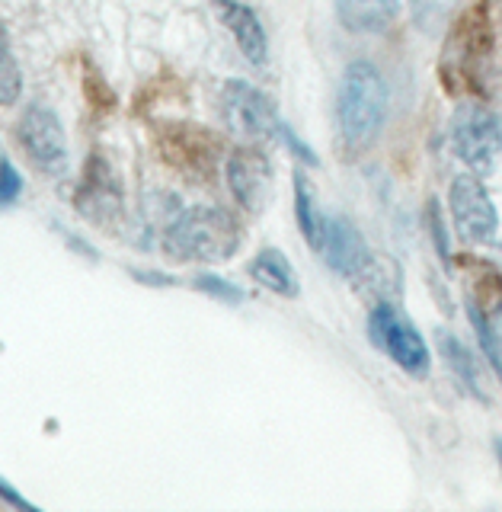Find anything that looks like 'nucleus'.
<instances>
[{"label":"nucleus","mask_w":502,"mask_h":512,"mask_svg":"<svg viewBox=\"0 0 502 512\" xmlns=\"http://www.w3.org/2000/svg\"><path fill=\"white\" fill-rule=\"evenodd\" d=\"M244 244L240 224L218 205H196L176 212L164 228V250L180 263H228Z\"/></svg>","instance_id":"nucleus-1"},{"label":"nucleus","mask_w":502,"mask_h":512,"mask_svg":"<svg viewBox=\"0 0 502 512\" xmlns=\"http://www.w3.org/2000/svg\"><path fill=\"white\" fill-rule=\"evenodd\" d=\"M387 116V84L371 61H352L339 80L336 119L346 151L362 154L378 141Z\"/></svg>","instance_id":"nucleus-2"},{"label":"nucleus","mask_w":502,"mask_h":512,"mask_svg":"<svg viewBox=\"0 0 502 512\" xmlns=\"http://www.w3.org/2000/svg\"><path fill=\"white\" fill-rule=\"evenodd\" d=\"M493 55V26H490V13L487 4H474L471 10H464L458 16V23L451 26L445 48H442V61L439 71L448 93L467 96L480 90L483 71H487Z\"/></svg>","instance_id":"nucleus-3"},{"label":"nucleus","mask_w":502,"mask_h":512,"mask_svg":"<svg viewBox=\"0 0 502 512\" xmlns=\"http://www.w3.org/2000/svg\"><path fill=\"white\" fill-rule=\"evenodd\" d=\"M368 333H371V343H375L384 356H391L407 375L413 378L429 375L432 352L423 340V333L410 324L407 314H403L397 304L381 301L368 317Z\"/></svg>","instance_id":"nucleus-4"},{"label":"nucleus","mask_w":502,"mask_h":512,"mask_svg":"<svg viewBox=\"0 0 502 512\" xmlns=\"http://www.w3.org/2000/svg\"><path fill=\"white\" fill-rule=\"evenodd\" d=\"M451 144L474 173H490L502 151L499 119L480 103H461L451 119Z\"/></svg>","instance_id":"nucleus-5"},{"label":"nucleus","mask_w":502,"mask_h":512,"mask_svg":"<svg viewBox=\"0 0 502 512\" xmlns=\"http://www.w3.org/2000/svg\"><path fill=\"white\" fill-rule=\"evenodd\" d=\"M221 116L234 135L247 141H269L279 132V112L263 90L247 80H231L221 93Z\"/></svg>","instance_id":"nucleus-6"},{"label":"nucleus","mask_w":502,"mask_h":512,"mask_svg":"<svg viewBox=\"0 0 502 512\" xmlns=\"http://www.w3.org/2000/svg\"><path fill=\"white\" fill-rule=\"evenodd\" d=\"M448 208L455 231L467 244H487L499 231V212L490 199L487 186H483L474 173H461L448 189Z\"/></svg>","instance_id":"nucleus-7"},{"label":"nucleus","mask_w":502,"mask_h":512,"mask_svg":"<svg viewBox=\"0 0 502 512\" xmlns=\"http://www.w3.org/2000/svg\"><path fill=\"white\" fill-rule=\"evenodd\" d=\"M20 144L39 170L52 173V176L68 170V138H64V125L48 106L32 103L23 112Z\"/></svg>","instance_id":"nucleus-8"},{"label":"nucleus","mask_w":502,"mask_h":512,"mask_svg":"<svg viewBox=\"0 0 502 512\" xmlns=\"http://www.w3.org/2000/svg\"><path fill=\"white\" fill-rule=\"evenodd\" d=\"M228 186L234 192L237 205L244 212H263L272 196V164L263 151L256 148H237L228 157Z\"/></svg>","instance_id":"nucleus-9"},{"label":"nucleus","mask_w":502,"mask_h":512,"mask_svg":"<svg viewBox=\"0 0 502 512\" xmlns=\"http://www.w3.org/2000/svg\"><path fill=\"white\" fill-rule=\"evenodd\" d=\"M320 253L327 256L330 269H336L346 279L365 276V269L371 266V250L349 218H323Z\"/></svg>","instance_id":"nucleus-10"},{"label":"nucleus","mask_w":502,"mask_h":512,"mask_svg":"<svg viewBox=\"0 0 502 512\" xmlns=\"http://www.w3.org/2000/svg\"><path fill=\"white\" fill-rule=\"evenodd\" d=\"M212 4H215L218 20L228 26L237 48L244 52V58L250 64H266L269 39H266L263 23H259V16L247 4H240V0H212Z\"/></svg>","instance_id":"nucleus-11"},{"label":"nucleus","mask_w":502,"mask_h":512,"mask_svg":"<svg viewBox=\"0 0 502 512\" xmlns=\"http://www.w3.org/2000/svg\"><path fill=\"white\" fill-rule=\"evenodd\" d=\"M77 208L84 212L87 218L93 221H109L112 215L122 212V192H119V183L112 180L109 167L103 160H93L90 164V173L84 186H80V196H77Z\"/></svg>","instance_id":"nucleus-12"},{"label":"nucleus","mask_w":502,"mask_h":512,"mask_svg":"<svg viewBox=\"0 0 502 512\" xmlns=\"http://www.w3.org/2000/svg\"><path fill=\"white\" fill-rule=\"evenodd\" d=\"M400 13V0H336V16L349 32H381Z\"/></svg>","instance_id":"nucleus-13"},{"label":"nucleus","mask_w":502,"mask_h":512,"mask_svg":"<svg viewBox=\"0 0 502 512\" xmlns=\"http://www.w3.org/2000/svg\"><path fill=\"white\" fill-rule=\"evenodd\" d=\"M250 276H253L259 285H263V288H269V292L282 295V298H298V292H301V282H298L295 266H291V263L285 260V253L272 250V247L253 256Z\"/></svg>","instance_id":"nucleus-14"},{"label":"nucleus","mask_w":502,"mask_h":512,"mask_svg":"<svg viewBox=\"0 0 502 512\" xmlns=\"http://www.w3.org/2000/svg\"><path fill=\"white\" fill-rule=\"evenodd\" d=\"M439 349H442L445 365L451 368V372H455V378H458L477 400H483V404H487L490 394H487V388H483V372H480V365H477V359H474V352L467 349V346L458 340V336H451L448 330L439 333Z\"/></svg>","instance_id":"nucleus-15"},{"label":"nucleus","mask_w":502,"mask_h":512,"mask_svg":"<svg viewBox=\"0 0 502 512\" xmlns=\"http://www.w3.org/2000/svg\"><path fill=\"white\" fill-rule=\"evenodd\" d=\"M295 215H298V228L304 234V240L311 244L314 250H320V237H323V215L317 208L314 199V189L307 183V176L298 170L295 173Z\"/></svg>","instance_id":"nucleus-16"},{"label":"nucleus","mask_w":502,"mask_h":512,"mask_svg":"<svg viewBox=\"0 0 502 512\" xmlns=\"http://www.w3.org/2000/svg\"><path fill=\"white\" fill-rule=\"evenodd\" d=\"M20 96H23V74H20V64L13 58L10 32L0 23V106H13Z\"/></svg>","instance_id":"nucleus-17"},{"label":"nucleus","mask_w":502,"mask_h":512,"mask_svg":"<svg viewBox=\"0 0 502 512\" xmlns=\"http://www.w3.org/2000/svg\"><path fill=\"white\" fill-rule=\"evenodd\" d=\"M467 314H471V324H474V330H477V340H480L483 352H487V359H490V365H493V372H496V378L502 381V359H499V352H496V346H493L490 320H487V317H483V311L477 308V304H474V301H471V304H467Z\"/></svg>","instance_id":"nucleus-18"},{"label":"nucleus","mask_w":502,"mask_h":512,"mask_svg":"<svg viewBox=\"0 0 502 512\" xmlns=\"http://www.w3.org/2000/svg\"><path fill=\"white\" fill-rule=\"evenodd\" d=\"M23 196V176L16 170L7 157H0V208L13 205Z\"/></svg>","instance_id":"nucleus-19"},{"label":"nucleus","mask_w":502,"mask_h":512,"mask_svg":"<svg viewBox=\"0 0 502 512\" xmlns=\"http://www.w3.org/2000/svg\"><path fill=\"white\" fill-rule=\"evenodd\" d=\"M196 288L212 298H221V301H231V304H240L244 301V292H240L237 285L224 282L221 276H196Z\"/></svg>","instance_id":"nucleus-20"},{"label":"nucleus","mask_w":502,"mask_h":512,"mask_svg":"<svg viewBox=\"0 0 502 512\" xmlns=\"http://www.w3.org/2000/svg\"><path fill=\"white\" fill-rule=\"evenodd\" d=\"M275 138H279L282 144H285V148L291 151V154H295V157H301L304 160V164H311V167H317L320 164V160H317V154L311 151V148H307V144L295 135V128H291V125H285V122H279V132H275Z\"/></svg>","instance_id":"nucleus-21"},{"label":"nucleus","mask_w":502,"mask_h":512,"mask_svg":"<svg viewBox=\"0 0 502 512\" xmlns=\"http://www.w3.org/2000/svg\"><path fill=\"white\" fill-rule=\"evenodd\" d=\"M429 224H432V237H435V247H439V256L448 263V237H445V224H442L439 202H432V208H429Z\"/></svg>","instance_id":"nucleus-22"},{"label":"nucleus","mask_w":502,"mask_h":512,"mask_svg":"<svg viewBox=\"0 0 502 512\" xmlns=\"http://www.w3.org/2000/svg\"><path fill=\"white\" fill-rule=\"evenodd\" d=\"M0 500H4L7 506H13V509H23V512H39V506H36V503H29L20 490H16L13 484H7L4 477H0Z\"/></svg>","instance_id":"nucleus-23"},{"label":"nucleus","mask_w":502,"mask_h":512,"mask_svg":"<svg viewBox=\"0 0 502 512\" xmlns=\"http://www.w3.org/2000/svg\"><path fill=\"white\" fill-rule=\"evenodd\" d=\"M490 320V333H493V346H496V352H499V359H502V304L499 308L487 317Z\"/></svg>","instance_id":"nucleus-24"},{"label":"nucleus","mask_w":502,"mask_h":512,"mask_svg":"<svg viewBox=\"0 0 502 512\" xmlns=\"http://www.w3.org/2000/svg\"><path fill=\"white\" fill-rule=\"evenodd\" d=\"M135 279H148V285H173L170 276H164V272H132Z\"/></svg>","instance_id":"nucleus-25"},{"label":"nucleus","mask_w":502,"mask_h":512,"mask_svg":"<svg viewBox=\"0 0 502 512\" xmlns=\"http://www.w3.org/2000/svg\"><path fill=\"white\" fill-rule=\"evenodd\" d=\"M496 452H499V461H502V439L496 442Z\"/></svg>","instance_id":"nucleus-26"}]
</instances>
